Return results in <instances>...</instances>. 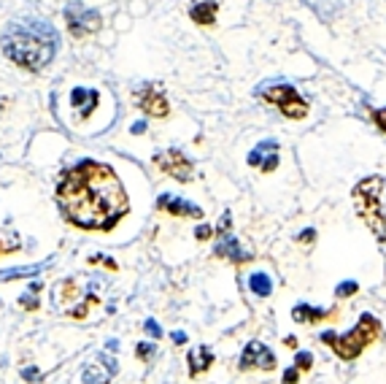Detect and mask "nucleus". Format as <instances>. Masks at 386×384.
<instances>
[{"label": "nucleus", "instance_id": "nucleus-1", "mask_svg": "<svg viewBox=\"0 0 386 384\" xmlns=\"http://www.w3.org/2000/svg\"><path fill=\"white\" fill-rule=\"evenodd\" d=\"M57 203L68 222L84 230H108L127 211V192L108 165L81 160L57 181Z\"/></svg>", "mask_w": 386, "mask_h": 384}, {"label": "nucleus", "instance_id": "nucleus-2", "mask_svg": "<svg viewBox=\"0 0 386 384\" xmlns=\"http://www.w3.org/2000/svg\"><path fill=\"white\" fill-rule=\"evenodd\" d=\"M3 55L25 70H43L60 49V36L46 19L25 16L3 33Z\"/></svg>", "mask_w": 386, "mask_h": 384}, {"label": "nucleus", "instance_id": "nucleus-3", "mask_svg": "<svg viewBox=\"0 0 386 384\" xmlns=\"http://www.w3.org/2000/svg\"><path fill=\"white\" fill-rule=\"evenodd\" d=\"M354 206L378 241H386V181L370 176L354 187Z\"/></svg>", "mask_w": 386, "mask_h": 384}, {"label": "nucleus", "instance_id": "nucleus-4", "mask_svg": "<svg viewBox=\"0 0 386 384\" xmlns=\"http://www.w3.org/2000/svg\"><path fill=\"white\" fill-rule=\"evenodd\" d=\"M378 336H381V322L373 314H362L360 322L348 330V333L335 336L333 330H327V333H321V341L330 343V349L341 360H357Z\"/></svg>", "mask_w": 386, "mask_h": 384}, {"label": "nucleus", "instance_id": "nucleus-5", "mask_svg": "<svg viewBox=\"0 0 386 384\" xmlns=\"http://www.w3.org/2000/svg\"><path fill=\"white\" fill-rule=\"evenodd\" d=\"M259 95L265 97L267 103L279 106V111L286 117V119H306L308 109H311V106H308V100L294 90L292 84H284V82L270 84L267 82L265 87H259Z\"/></svg>", "mask_w": 386, "mask_h": 384}, {"label": "nucleus", "instance_id": "nucleus-6", "mask_svg": "<svg viewBox=\"0 0 386 384\" xmlns=\"http://www.w3.org/2000/svg\"><path fill=\"white\" fill-rule=\"evenodd\" d=\"M65 22H68V30H70V36H76V38H87V36H92L100 30V14L90 9V6H84L81 0H70L65 6Z\"/></svg>", "mask_w": 386, "mask_h": 384}, {"label": "nucleus", "instance_id": "nucleus-7", "mask_svg": "<svg viewBox=\"0 0 386 384\" xmlns=\"http://www.w3.org/2000/svg\"><path fill=\"white\" fill-rule=\"evenodd\" d=\"M154 165H160L168 176H173L176 181H189L195 176L192 174V160L181 149H165L160 154H154Z\"/></svg>", "mask_w": 386, "mask_h": 384}, {"label": "nucleus", "instance_id": "nucleus-8", "mask_svg": "<svg viewBox=\"0 0 386 384\" xmlns=\"http://www.w3.org/2000/svg\"><path fill=\"white\" fill-rule=\"evenodd\" d=\"M135 97H138V109L144 111V114H149V117H168L171 114L168 97H165V92H162V87L157 82L144 84L135 92Z\"/></svg>", "mask_w": 386, "mask_h": 384}, {"label": "nucleus", "instance_id": "nucleus-9", "mask_svg": "<svg viewBox=\"0 0 386 384\" xmlns=\"http://www.w3.org/2000/svg\"><path fill=\"white\" fill-rule=\"evenodd\" d=\"M273 370L276 368V355L273 349H267L262 341H252L243 346V355H240V370Z\"/></svg>", "mask_w": 386, "mask_h": 384}, {"label": "nucleus", "instance_id": "nucleus-10", "mask_svg": "<svg viewBox=\"0 0 386 384\" xmlns=\"http://www.w3.org/2000/svg\"><path fill=\"white\" fill-rule=\"evenodd\" d=\"M246 163L252 168H262V174H273L279 168V141H273V138L259 141L257 149L249 151Z\"/></svg>", "mask_w": 386, "mask_h": 384}, {"label": "nucleus", "instance_id": "nucleus-11", "mask_svg": "<svg viewBox=\"0 0 386 384\" xmlns=\"http://www.w3.org/2000/svg\"><path fill=\"white\" fill-rule=\"evenodd\" d=\"M117 373V360L111 355H100L95 363H90L81 370V382L84 384H108Z\"/></svg>", "mask_w": 386, "mask_h": 384}, {"label": "nucleus", "instance_id": "nucleus-12", "mask_svg": "<svg viewBox=\"0 0 386 384\" xmlns=\"http://www.w3.org/2000/svg\"><path fill=\"white\" fill-rule=\"evenodd\" d=\"M213 255L222 257V260H232V262H249L252 260V252L238 244V238L230 233V230H219V238H216V247H213Z\"/></svg>", "mask_w": 386, "mask_h": 384}, {"label": "nucleus", "instance_id": "nucleus-13", "mask_svg": "<svg viewBox=\"0 0 386 384\" xmlns=\"http://www.w3.org/2000/svg\"><path fill=\"white\" fill-rule=\"evenodd\" d=\"M157 208H162L165 214H173V217H192V220H200V217H203V208H200L198 203H189L184 198L168 195V192H162L160 198H157Z\"/></svg>", "mask_w": 386, "mask_h": 384}, {"label": "nucleus", "instance_id": "nucleus-14", "mask_svg": "<svg viewBox=\"0 0 386 384\" xmlns=\"http://www.w3.org/2000/svg\"><path fill=\"white\" fill-rule=\"evenodd\" d=\"M97 100H100V92H97V90H84V87H76V90L70 92V103L76 106V111H79L84 119H87V117L95 111Z\"/></svg>", "mask_w": 386, "mask_h": 384}, {"label": "nucleus", "instance_id": "nucleus-15", "mask_svg": "<svg viewBox=\"0 0 386 384\" xmlns=\"http://www.w3.org/2000/svg\"><path fill=\"white\" fill-rule=\"evenodd\" d=\"M216 9H219L216 0H198L189 9V19L198 22V25H213L216 22Z\"/></svg>", "mask_w": 386, "mask_h": 384}, {"label": "nucleus", "instance_id": "nucleus-16", "mask_svg": "<svg viewBox=\"0 0 386 384\" xmlns=\"http://www.w3.org/2000/svg\"><path fill=\"white\" fill-rule=\"evenodd\" d=\"M187 360H189V376H198V373L211 368L213 352L208 346H195V349H189Z\"/></svg>", "mask_w": 386, "mask_h": 384}, {"label": "nucleus", "instance_id": "nucleus-17", "mask_svg": "<svg viewBox=\"0 0 386 384\" xmlns=\"http://www.w3.org/2000/svg\"><path fill=\"white\" fill-rule=\"evenodd\" d=\"M330 314H333V311H327V309H313L311 303H297L292 309V319L294 322H303V325H308V322H321V319H327Z\"/></svg>", "mask_w": 386, "mask_h": 384}, {"label": "nucleus", "instance_id": "nucleus-18", "mask_svg": "<svg viewBox=\"0 0 386 384\" xmlns=\"http://www.w3.org/2000/svg\"><path fill=\"white\" fill-rule=\"evenodd\" d=\"M249 289L254 295H259V298H267L273 292V279L267 274H252L249 276Z\"/></svg>", "mask_w": 386, "mask_h": 384}, {"label": "nucleus", "instance_id": "nucleus-19", "mask_svg": "<svg viewBox=\"0 0 386 384\" xmlns=\"http://www.w3.org/2000/svg\"><path fill=\"white\" fill-rule=\"evenodd\" d=\"M357 289H360V284H357V282H343V284H338L335 295H338V298H348V295H354Z\"/></svg>", "mask_w": 386, "mask_h": 384}, {"label": "nucleus", "instance_id": "nucleus-20", "mask_svg": "<svg viewBox=\"0 0 386 384\" xmlns=\"http://www.w3.org/2000/svg\"><path fill=\"white\" fill-rule=\"evenodd\" d=\"M294 366L300 370H308L311 366H313V355L311 352H297V357H294Z\"/></svg>", "mask_w": 386, "mask_h": 384}, {"label": "nucleus", "instance_id": "nucleus-21", "mask_svg": "<svg viewBox=\"0 0 386 384\" xmlns=\"http://www.w3.org/2000/svg\"><path fill=\"white\" fill-rule=\"evenodd\" d=\"M154 352H157V349H154V343H138V349H135V355L141 357V360H151Z\"/></svg>", "mask_w": 386, "mask_h": 384}, {"label": "nucleus", "instance_id": "nucleus-22", "mask_svg": "<svg viewBox=\"0 0 386 384\" xmlns=\"http://www.w3.org/2000/svg\"><path fill=\"white\" fill-rule=\"evenodd\" d=\"M297 379H300V368L297 366L284 370V384H297Z\"/></svg>", "mask_w": 386, "mask_h": 384}, {"label": "nucleus", "instance_id": "nucleus-23", "mask_svg": "<svg viewBox=\"0 0 386 384\" xmlns=\"http://www.w3.org/2000/svg\"><path fill=\"white\" fill-rule=\"evenodd\" d=\"M373 122L378 124V130H381V133H386V109L373 111Z\"/></svg>", "mask_w": 386, "mask_h": 384}, {"label": "nucleus", "instance_id": "nucleus-24", "mask_svg": "<svg viewBox=\"0 0 386 384\" xmlns=\"http://www.w3.org/2000/svg\"><path fill=\"white\" fill-rule=\"evenodd\" d=\"M195 235H198V241H208L213 235V228L211 225H200L198 230H195Z\"/></svg>", "mask_w": 386, "mask_h": 384}, {"label": "nucleus", "instance_id": "nucleus-25", "mask_svg": "<svg viewBox=\"0 0 386 384\" xmlns=\"http://www.w3.org/2000/svg\"><path fill=\"white\" fill-rule=\"evenodd\" d=\"M146 333L151 336V338H160V336H162V328L157 325V322H154V319H146Z\"/></svg>", "mask_w": 386, "mask_h": 384}, {"label": "nucleus", "instance_id": "nucleus-26", "mask_svg": "<svg viewBox=\"0 0 386 384\" xmlns=\"http://www.w3.org/2000/svg\"><path fill=\"white\" fill-rule=\"evenodd\" d=\"M297 238H300V244H311V241L316 238V230H311V228H308V230H303V233L297 235Z\"/></svg>", "mask_w": 386, "mask_h": 384}, {"label": "nucleus", "instance_id": "nucleus-27", "mask_svg": "<svg viewBox=\"0 0 386 384\" xmlns=\"http://www.w3.org/2000/svg\"><path fill=\"white\" fill-rule=\"evenodd\" d=\"M19 301H22V306H25V309H38V301H33L30 295H22Z\"/></svg>", "mask_w": 386, "mask_h": 384}, {"label": "nucleus", "instance_id": "nucleus-28", "mask_svg": "<svg viewBox=\"0 0 386 384\" xmlns=\"http://www.w3.org/2000/svg\"><path fill=\"white\" fill-rule=\"evenodd\" d=\"M176 343H187V333L184 330H173V336H171Z\"/></svg>", "mask_w": 386, "mask_h": 384}, {"label": "nucleus", "instance_id": "nucleus-29", "mask_svg": "<svg viewBox=\"0 0 386 384\" xmlns=\"http://www.w3.org/2000/svg\"><path fill=\"white\" fill-rule=\"evenodd\" d=\"M144 130H146V122H135V124H133V133H135V136H141Z\"/></svg>", "mask_w": 386, "mask_h": 384}, {"label": "nucleus", "instance_id": "nucleus-30", "mask_svg": "<svg viewBox=\"0 0 386 384\" xmlns=\"http://www.w3.org/2000/svg\"><path fill=\"white\" fill-rule=\"evenodd\" d=\"M284 343H286V346H292V349H294V346H297V338H292V336H289V338H286Z\"/></svg>", "mask_w": 386, "mask_h": 384}, {"label": "nucleus", "instance_id": "nucleus-31", "mask_svg": "<svg viewBox=\"0 0 386 384\" xmlns=\"http://www.w3.org/2000/svg\"><path fill=\"white\" fill-rule=\"evenodd\" d=\"M11 249H16V247H9V244H0V255H3V252H11Z\"/></svg>", "mask_w": 386, "mask_h": 384}]
</instances>
